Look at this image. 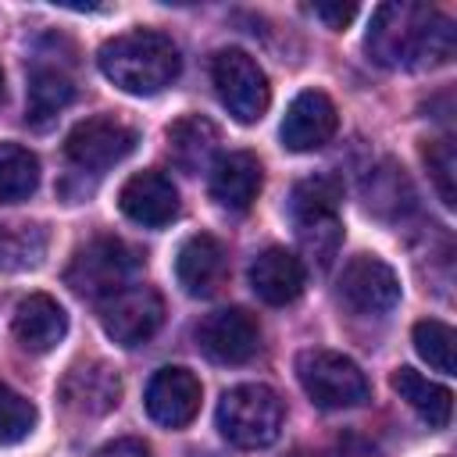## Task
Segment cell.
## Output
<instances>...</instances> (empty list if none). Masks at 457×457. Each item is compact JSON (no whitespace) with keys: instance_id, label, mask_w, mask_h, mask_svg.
Returning a JSON list of instances; mask_svg holds the SVG:
<instances>
[{"instance_id":"cell-1","label":"cell","mask_w":457,"mask_h":457,"mask_svg":"<svg viewBox=\"0 0 457 457\" xmlns=\"http://www.w3.org/2000/svg\"><path fill=\"white\" fill-rule=\"evenodd\" d=\"M368 54L382 68H436L453 57V21L421 4H382L368 25Z\"/></svg>"},{"instance_id":"cell-2","label":"cell","mask_w":457,"mask_h":457,"mask_svg":"<svg viewBox=\"0 0 457 457\" xmlns=\"http://www.w3.org/2000/svg\"><path fill=\"white\" fill-rule=\"evenodd\" d=\"M100 71L125 93L136 96H154L164 86L175 82L182 57L179 46L171 43V36L154 32V29H132L121 32L114 39H107L96 54Z\"/></svg>"},{"instance_id":"cell-3","label":"cell","mask_w":457,"mask_h":457,"mask_svg":"<svg viewBox=\"0 0 457 457\" xmlns=\"http://www.w3.org/2000/svg\"><path fill=\"white\" fill-rule=\"evenodd\" d=\"M282 418H286V407L278 393L257 382L232 386L218 403V428L239 450L271 446L282 432Z\"/></svg>"},{"instance_id":"cell-4","label":"cell","mask_w":457,"mask_h":457,"mask_svg":"<svg viewBox=\"0 0 457 457\" xmlns=\"http://www.w3.org/2000/svg\"><path fill=\"white\" fill-rule=\"evenodd\" d=\"M211 79H214L218 100L239 125H253L264 118L271 104V86L264 68L246 50H218L211 61Z\"/></svg>"},{"instance_id":"cell-5","label":"cell","mask_w":457,"mask_h":457,"mask_svg":"<svg viewBox=\"0 0 457 457\" xmlns=\"http://www.w3.org/2000/svg\"><path fill=\"white\" fill-rule=\"evenodd\" d=\"M136 253L114 239V236H96L89 239L86 246L75 250L68 271H64V282L79 293V296H89V300H107L111 293L125 289L132 271H136Z\"/></svg>"},{"instance_id":"cell-6","label":"cell","mask_w":457,"mask_h":457,"mask_svg":"<svg viewBox=\"0 0 457 457\" xmlns=\"http://www.w3.org/2000/svg\"><path fill=\"white\" fill-rule=\"evenodd\" d=\"M296 375H300L303 393L325 411L357 407V403L368 400L364 371L336 350H303L296 357Z\"/></svg>"},{"instance_id":"cell-7","label":"cell","mask_w":457,"mask_h":457,"mask_svg":"<svg viewBox=\"0 0 457 457\" xmlns=\"http://www.w3.org/2000/svg\"><path fill=\"white\" fill-rule=\"evenodd\" d=\"M139 143V132L121 121V118H111V114H96V118H86L79 121L68 139H64V154L71 164L86 168V171H104L118 161H125Z\"/></svg>"},{"instance_id":"cell-8","label":"cell","mask_w":457,"mask_h":457,"mask_svg":"<svg viewBox=\"0 0 457 457\" xmlns=\"http://www.w3.org/2000/svg\"><path fill=\"white\" fill-rule=\"evenodd\" d=\"M339 300L361 318H382L400 303V278L382 257L357 253L339 275Z\"/></svg>"},{"instance_id":"cell-9","label":"cell","mask_w":457,"mask_h":457,"mask_svg":"<svg viewBox=\"0 0 457 457\" xmlns=\"http://www.w3.org/2000/svg\"><path fill=\"white\" fill-rule=\"evenodd\" d=\"M164 321V300L150 286H125L111 293L100 307V325L118 346L146 343Z\"/></svg>"},{"instance_id":"cell-10","label":"cell","mask_w":457,"mask_h":457,"mask_svg":"<svg viewBox=\"0 0 457 457\" xmlns=\"http://www.w3.org/2000/svg\"><path fill=\"white\" fill-rule=\"evenodd\" d=\"M196 346L214 364H243L261 346V325L243 307H221L196 325Z\"/></svg>"},{"instance_id":"cell-11","label":"cell","mask_w":457,"mask_h":457,"mask_svg":"<svg viewBox=\"0 0 457 457\" xmlns=\"http://www.w3.org/2000/svg\"><path fill=\"white\" fill-rule=\"evenodd\" d=\"M61 403L82 418H104L121 400V375L107 361H82L61 378Z\"/></svg>"},{"instance_id":"cell-12","label":"cell","mask_w":457,"mask_h":457,"mask_svg":"<svg viewBox=\"0 0 457 457\" xmlns=\"http://www.w3.org/2000/svg\"><path fill=\"white\" fill-rule=\"evenodd\" d=\"M204 389L189 368H161L146 382V414L164 428H186L200 411Z\"/></svg>"},{"instance_id":"cell-13","label":"cell","mask_w":457,"mask_h":457,"mask_svg":"<svg viewBox=\"0 0 457 457\" xmlns=\"http://www.w3.org/2000/svg\"><path fill=\"white\" fill-rule=\"evenodd\" d=\"M336 104L321 93V89H303L289 100L286 107V118H282V146L293 150V154H307V150H318L325 146L332 136H336Z\"/></svg>"},{"instance_id":"cell-14","label":"cell","mask_w":457,"mask_h":457,"mask_svg":"<svg viewBox=\"0 0 457 457\" xmlns=\"http://www.w3.org/2000/svg\"><path fill=\"white\" fill-rule=\"evenodd\" d=\"M118 207L143 228H164L179 214V189L161 171H136L118 189Z\"/></svg>"},{"instance_id":"cell-15","label":"cell","mask_w":457,"mask_h":457,"mask_svg":"<svg viewBox=\"0 0 457 457\" xmlns=\"http://www.w3.org/2000/svg\"><path fill=\"white\" fill-rule=\"evenodd\" d=\"M303 282H307V271H303V261L286 250V246H268L264 253L253 257L250 264V286L253 293L271 303V307H282V303H293L300 293H303Z\"/></svg>"},{"instance_id":"cell-16","label":"cell","mask_w":457,"mask_h":457,"mask_svg":"<svg viewBox=\"0 0 457 457\" xmlns=\"http://www.w3.org/2000/svg\"><path fill=\"white\" fill-rule=\"evenodd\" d=\"M175 278H179V286L189 296H211V293H218V286L225 278V250H221V243L214 236H207V232L189 236L179 246Z\"/></svg>"},{"instance_id":"cell-17","label":"cell","mask_w":457,"mask_h":457,"mask_svg":"<svg viewBox=\"0 0 457 457\" xmlns=\"http://www.w3.org/2000/svg\"><path fill=\"white\" fill-rule=\"evenodd\" d=\"M264 171L250 150H236L214 161L211 168V196L228 211H246L261 193Z\"/></svg>"},{"instance_id":"cell-18","label":"cell","mask_w":457,"mask_h":457,"mask_svg":"<svg viewBox=\"0 0 457 457\" xmlns=\"http://www.w3.org/2000/svg\"><path fill=\"white\" fill-rule=\"evenodd\" d=\"M64 332H68V314H64V307L54 296L32 293V296H25L18 303V311H14V336H18V343L25 350L46 353V350H54L64 339Z\"/></svg>"},{"instance_id":"cell-19","label":"cell","mask_w":457,"mask_h":457,"mask_svg":"<svg viewBox=\"0 0 457 457\" xmlns=\"http://www.w3.org/2000/svg\"><path fill=\"white\" fill-rule=\"evenodd\" d=\"M361 193H364V207L382 221H396L414 211V186L396 161H382L378 168H371L364 175Z\"/></svg>"},{"instance_id":"cell-20","label":"cell","mask_w":457,"mask_h":457,"mask_svg":"<svg viewBox=\"0 0 457 457\" xmlns=\"http://www.w3.org/2000/svg\"><path fill=\"white\" fill-rule=\"evenodd\" d=\"M75 100V82L61 68L36 64L29 75V100H25V121L32 129H46L68 104Z\"/></svg>"},{"instance_id":"cell-21","label":"cell","mask_w":457,"mask_h":457,"mask_svg":"<svg viewBox=\"0 0 457 457\" xmlns=\"http://www.w3.org/2000/svg\"><path fill=\"white\" fill-rule=\"evenodd\" d=\"M214 150H218V129L204 114H186L168 129V154L189 175L204 171L214 161Z\"/></svg>"},{"instance_id":"cell-22","label":"cell","mask_w":457,"mask_h":457,"mask_svg":"<svg viewBox=\"0 0 457 457\" xmlns=\"http://www.w3.org/2000/svg\"><path fill=\"white\" fill-rule=\"evenodd\" d=\"M393 389L400 393V400H407L432 428H446L450 421V411H453V393L439 382H428L421 371L414 368H396L393 371Z\"/></svg>"},{"instance_id":"cell-23","label":"cell","mask_w":457,"mask_h":457,"mask_svg":"<svg viewBox=\"0 0 457 457\" xmlns=\"http://www.w3.org/2000/svg\"><path fill=\"white\" fill-rule=\"evenodd\" d=\"M343 204V182L336 175H311L293 186L289 193V218L296 225L318 221V218H336Z\"/></svg>"},{"instance_id":"cell-24","label":"cell","mask_w":457,"mask_h":457,"mask_svg":"<svg viewBox=\"0 0 457 457\" xmlns=\"http://www.w3.org/2000/svg\"><path fill=\"white\" fill-rule=\"evenodd\" d=\"M39 186V161L29 146L0 143V204L29 200Z\"/></svg>"},{"instance_id":"cell-25","label":"cell","mask_w":457,"mask_h":457,"mask_svg":"<svg viewBox=\"0 0 457 457\" xmlns=\"http://www.w3.org/2000/svg\"><path fill=\"white\" fill-rule=\"evenodd\" d=\"M414 350L421 361H428V368L436 371H453V328L446 321L425 318L414 325Z\"/></svg>"},{"instance_id":"cell-26","label":"cell","mask_w":457,"mask_h":457,"mask_svg":"<svg viewBox=\"0 0 457 457\" xmlns=\"http://www.w3.org/2000/svg\"><path fill=\"white\" fill-rule=\"evenodd\" d=\"M421 157L428 164V175H432V186H436L439 200L446 207H453L457 204V157H453V143L446 136L443 139H428Z\"/></svg>"},{"instance_id":"cell-27","label":"cell","mask_w":457,"mask_h":457,"mask_svg":"<svg viewBox=\"0 0 457 457\" xmlns=\"http://www.w3.org/2000/svg\"><path fill=\"white\" fill-rule=\"evenodd\" d=\"M296 232H300V246H303V253H307L318 268H328L332 257H336V250H339V243H343L339 214H336V218L303 221V225H296Z\"/></svg>"},{"instance_id":"cell-28","label":"cell","mask_w":457,"mask_h":457,"mask_svg":"<svg viewBox=\"0 0 457 457\" xmlns=\"http://www.w3.org/2000/svg\"><path fill=\"white\" fill-rule=\"evenodd\" d=\"M32 425H36V407L21 393L0 382V446L21 443L32 432Z\"/></svg>"},{"instance_id":"cell-29","label":"cell","mask_w":457,"mask_h":457,"mask_svg":"<svg viewBox=\"0 0 457 457\" xmlns=\"http://www.w3.org/2000/svg\"><path fill=\"white\" fill-rule=\"evenodd\" d=\"M336 457H386V453H382V446L375 439H368L361 432H346L336 443Z\"/></svg>"},{"instance_id":"cell-30","label":"cell","mask_w":457,"mask_h":457,"mask_svg":"<svg viewBox=\"0 0 457 457\" xmlns=\"http://www.w3.org/2000/svg\"><path fill=\"white\" fill-rule=\"evenodd\" d=\"M314 18H321L328 29H346L357 18V4H314Z\"/></svg>"},{"instance_id":"cell-31","label":"cell","mask_w":457,"mask_h":457,"mask_svg":"<svg viewBox=\"0 0 457 457\" xmlns=\"http://www.w3.org/2000/svg\"><path fill=\"white\" fill-rule=\"evenodd\" d=\"M93 457H154V450L143 439H114V443L100 446Z\"/></svg>"},{"instance_id":"cell-32","label":"cell","mask_w":457,"mask_h":457,"mask_svg":"<svg viewBox=\"0 0 457 457\" xmlns=\"http://www.w3.org/2000/svg\"><path fill=\"white\" fill-rule=\"evenodd\" d=\"M0 104H4V71H0Z\"/></svg>"},{"instance_id":"cell-33","label":"cell","mask_w":457,"mask_h":457,"mask_svg":"<svg viewBox=\"0 0 457 457\" xmlns=\"http://www.w3.org/2000/svg\"><path fill=\"white\" fill-rule=\"evenodd\" d=\"M289 457H311V453H303V450H296V453H289Z\"/></svg>"}]
</instances>
